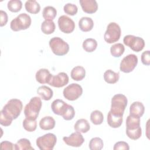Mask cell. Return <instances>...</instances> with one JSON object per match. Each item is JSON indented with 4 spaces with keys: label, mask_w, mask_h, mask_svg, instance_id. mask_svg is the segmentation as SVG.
<instances>
[{
    "label": "cell",
    "mask_w": 150,
    "mask_h": 150,
    "mask_svg": "<svg viewBox=\"0 0 150 150\" xmlns=\"http://www.w3.org/2000/svg\"><path fill=\"white\" fill-rule=\"evenodd\" d=\"M113 149L114 150H120V149L128 150L129 149V147L128 143H127L126 142L119 141L115 144Z\"/></svg>",
    "instance_id": "f35d334b"
},
{
    "label": "cell",
    "mask_w": 150,
    "mask_h": 150,
    "mask_svg": "<svg viewBox=\"0 0 150 150\" xmlns=\"http://www.w3.org/2000/svg\"><path fill=\"white\" fill-rule=\"evenodd\" d=\"M138 61V57L135 54H128L122 59L120 65V69L124 73H130L137 66Z\"/></svg>",
    "instance_id": "30bf717a"
},
{
    "label": "cell",
    "mask_w": 150,
    "mask_h": 150,
    "mask_svg": "<svg viewBox=\"0 0 150 150\" xmlns=\"http://www.w3.org/2000/svg\"><path fill=\"white\" fill-rule=\"evenodd\" d=\"M37 93L44 100H50L53 95V90L46 86H42L37 89Z\"/></svg>",
    "instance_id": "603a6c76"
},
{
    "label": "cell",
    "mask_w": 150,
    "mask_h": 150,
    "mask_svg": "<svg viewBox=\"0 0 150 150\" xmlns=\"http://www.w3.org/2000/svg\"><path fill=\"white\" fill-rule=\"evenodd\" d=\"M93 26L94 22L91 18L82 17L79 21V27L83 32H89L93 29Z\"/></svg>",
    "instance_id": "ac0fdd59"
},
{
    "label": "cell",
    "mask_w": 150,
    "mask_h": 150,
    "mask_svg": "<svg viewBox=\"0 0 150 150\" xmlns=\"http://www.w3.org/2000/svg\"><path fill=\"white\" fill-rule=\"evenodd\" d=\"M127 103V98L124 94H117L114 95L111 98L110 112L113 115L123 116Z\"/></svg>",
    "instance_id": "7a4b0ae2"
},
{
    "label": "cell",
    "mask_w": 150,
    "mask_h": 150,
    "mask_svg": "<svg viewBox=\"0 0 150 150\" xmlns=\"http://www.w3.org/2000/svg\"><path fill=\"white\" fill-rule=\"evenodd\" d=\"M49 44L52 52L56 56L65 55L69 50V44L59 37L52 38Z\"/></svg>",
    "instance_id": "5b68a950"
},
{
    "label": "cell",
    "mask_w": 150,
    "mask_h": 150,
    "mask_svg": "<svg viewBox=\"0 0 150 150\" xmlns=\"http://www.w3.org/2000/svg\"><path fill=\"white\" fill-rule=\"evenodd\" d=\"M121 33V30L119 25L115 22H110L104 35V40L108 43L116 42L120 39Z\"/></svg>",
    "instance_id": "8992f818"
},
{
    "label": "cell",
    "mask_w": 150,
    "mask_h": 150,
    "mask_svg": "<svg viewBox=\"0 0 150 150\" xmlns=\"http://www.w3.org/2000/svg\"><path fill=\"white\" fill-rule=\"evenodd\" d=\"M125 47L120 43H115L111 46L110 53L112 56L114 57H120L124 52Z\"/></svg>",
    "instance_id": "4dcf8cb0"
},
{
    "label": "cell",
    "mask_w": 150,
    "mask_h": 150,
    "mask_svg": "<svg viewBox=\"0 0 150 150\" xmlns=\"http://www.w3.org/2000/svg\"><path fill=\"white\" fill-rule=\"evenodd\" d=\"M22 108L23 104L20 100L12 98L9 100L1 111L0 124L5 127L10 125L13 120L19 116Z\"/></svg>",
    "instance_id": "6da1fadb"
},
{
    "label": "cell",
    "mask_w": 150,
    "mask_h": 150,
    "mask_svg": "<svg viewBox=\"0 0 150 150\" xmlns=\"http://www.w3.org/2000/svg\"><path fill=\"white\" fill-rule=\"evenodd\" d=\"M104 146L103 141L99 137L93 138L89 142V148L91 150H101Z\"/></svg>",
    "instance_id": "d6a6232c"
},
{
    "label": "cell",
    "mask_w": 150,
    "mask_h": 150,
    "mask_svg": "<svg viewBox=\"0 0 150 150\" xmlns=\"http://www.w3.org/2000/svg\"><path fill=\"white\" fill-rule=\"evenodd\" d=\"M104 120L103 114L99 110L93 111L90 115V120L94 125H100Z\"/></svg>",
    "instance_id": "1f68e13d"
},
{
    "label": "cell",
    "mask_w": 150,
    "mask_h": 150,
    "mask_svg": "<svg viewBox=\"0 0 150 150\" xmlns=\"http://www.w3.org/2000/svg\"><path fill=\"white\" fill-rule=\"evenodd\" d=\"M123 116H118L113 115L110 112H108L107 115V123L112 128H117L120 127L123 121Z\"/></svg>",
    "instance_id": "d6986e66"
},
{
    "label": "cell",
    "mask_w": 150,
    "mask_h": 150,
    "mask_svg": "<svg viewBox=\"0 0 150 150\" xmlns=\"http://www.w3.org/2000/svg\"><path fill=\"white\" fill-rule=\"evenodd\" d=\"M71 77L75 81L82 80L86 76L85 69L81 66H77L73 68L70 73Z\"/></svg>",
    "instance_id": "44dd1931"
},
{
    "label": "cell",
    "mask_w": 150,
    "mask_h": 150,
    "mask_svg": "<svg viewBox=\"0 0 150 150\" xmlns=\"http://www.w3.org/2000/svg\"><path fill=\"white\" fill-rule=\"evenodd\" d=\"M58 26L59 29L64 33H70L75 28L74 22L66 15H62L58 19Z\"/></svg>",
    "instance_id": "8fae6325"
},
{
    "label": "cell",
    "mask_w": 150,
    "mask_h": 150,
    "mask_svg": "<svg viewBox=\"0 0 150 150\" xmlns=\"http://www.w3.org/2000/svg\"><path fill=\"white\" fill-rule=\"evenodd\" d=\"M23 127L28 132H33L36 130L37 127L36 120H33L25 118L22 122Z\"/></svg>",
    "instance_id": "836d02e7"
},
{
    "label": "cell",
    "mask_w": 150,
    "mask_h": 150,
    "mask_svg": "<svg viewBox=\"0 0 150 150\" xmlns=\"http://www.w3.org/2000/svg\"><path fill=\"white\" fill-rule=\"evenodd\" d=\"M145 111V107L143 104L139 101H135L132 103L129 107V115L141 117Z\"/></svg>",
    "instance_id": "e0dca14e"
},
{
    "label": "cell",
    "mask_w": 150,
    "mask_h": 150,
    "mask_svg": "<svg viewBox=\"0 0 150 150\" xmlns=\"http://www.w3.org/2000/svg\"><path fill=\"white\" fill-rule=\"evenodd\" d=\"M42 101L39 97H32L24 108V114L26 118L36 120L42 107Z\"/></svg>",
    "instance_id": "3957f363"
},
{
    "label": "cell",
    "mask_w": 150,
    "mask_h": 150,
    "mask_svg": "<svg viewBox=\"0 0 150 150\" xmlns=\"http://www.w3.org/2000/svg\"><path fill=\"white\" fill-rule=\"evenodd\" d=\"M97 47V41L93 38H87L83 43V48L87 52H94Z\"/></svg>",
    "instance_id": "f546056e"
},
{
    "label": "cell",
    "mask_w": 150,
    "mask_h": 150,
    "mask_svg": "<svg viewBox=\"0 0 150 150\" xmlns=\"http://www.w3.org/2000/svg\"><path fill=\"white\" fill-rule=\"evenodd\" d=\"M57 15L56 9L52 6H47L43 8L42 15L46 21H53Z\"/></svg>",
    "instance_id": "4316f807"
},
{
    "label": "cell",
    "mask_w": 150,
    "mask_h": 150,
    "mask_svg": "<svg viewBox=\"0 0 150 150\" xmlns=\"http://www.w3.org/2000/svg\"><path fill=\"white\" fill-rule=\"evenodd\" d=\"M52 74H50L49 70L46 69H40L37 71L35 74L36 80L40 84H46L49 83Z\"/></svg>",
    "instance_id": "2e32d148"
},
{
    "label": "cell",
    "mask_w": 150,
    "mask_h": 150,
    "mask_svg": "<svg viewBox=\"0 0 150 150\" xmlns=\"http://www.w3.org/2000/svg\"><path fill=\"white\" fill-rule=\"evenodd\" d=\"M141 62L146 66H149L150 64V55L149 50H146L144 52L141 54Z\"/></svg>",
    "instance_id": "ab89813d"
},
{
    "label": "cell",
    "mask_w": 150,
    "mask_h": 150,
    "mask_svg": "<svg viewBox=\"0 0 150 150\" xmlns=\"http://www.w3.org/2000/svg\"><path fill=\"white\" fill-rule=\"evenodd\" d=\"M126 129L132 130L140 127V118L129 115L126 120Z\"/></svg>",
    "instance_id": "cb8c5ba5"
},
{
    "label": "cell",
    "mask_w": 150,
    "mask_h": 150,
    "mask_svg": "<svg viewBox=\"0 0 150 150\" xmlns=\"http://www.w3.org/2000/svg\"><path fill=\"white\" fill-rule=\"evenodd\" d=\"M0 16H1L0 26L1 27H2L6 24L8 20V15H7L6 12L2 10L0 11Z\"/></svg>",
    "instance_id": "b9f144b4"
},
{
    "label": "cell",
    "mask_w": 150,
    "mask_h": 150,
    "mask_svg": "<svg viewBox=\"0 0 150 150\" xmlns=\"http://www.w3.org/2000/svg\"><path fill=\"white\" fill-rule=\"evenodd\" d=\"M25 7L27 12L32 14H36L40 10L39 4L35 0H28L25 4Z\"/></svg>",
    "instance_id": "d4e9b609"
},
{
    "label": "cell",
    "mask_w": 150,
    "mask_h": 150,
    "mask_svg": "<svg viewBox=\"0 0 150 150\" xmlns=\"http://www.w3.org/2000/svg\"><path fill=\"white\" fill-rule=\"evenodd\" d=\"M74 115L75 111L73 107L71 106V105L68 104L65 112L62 116L65 120H71L74 118Z\"/></svg>",
    "instance_id": "74e56055"
},
{
    "label": "cell",
    "mask_w": 150,
    "mask_h": 150,
    "mask_svg": "<svg viewBox=\"0 0 150 150\" xmlns=\"http://www.w3.org/2000/svg\"><path fill=\"white\" fill-rule=\"evenodd\" d=\"M56 26L53 21H44L41 24V30L46 35H50L55 30Z\"/></svg>",
    "instance_id": "83f0119b"
},
{
    "label": "cell",
    "mask_w": 150,
    "mask_h": 150,
    "mask_svg": "<svg viewBox=\"0 0 150 150\" xmlns=\"http://www.w3.org/2000/svg\"><path fill=\"white\" fill-rule=\"evenodd\" d=\"M64 142L69 146L73 147H79L84 142V139L80 132H75L69 137L63 138Z\"/></svg>",
    "instance_id": "4fadbf2b"
},
{
    "label": "cell",
    "mask_w": 150,
    "mask_h": 150,
    "mask_svg": "<svg viewBox=\"0 0 150 150\" xmlns=\"http://www.w3.org/2000/svg\"><path fill=\"white\" fill-rule=\"evenodd\" d=\"M69 76L64 72L59 73L57 75H52L48 84L54 87L60 88L66 86L69 83Z\"/></svg>",
    "instance_id": "7c38bea8"
},
{
    "label": "cell",
    "mask_w": 150,
    "mask_h": 150,
    "mask_svg": "<svg viewBox=\"0 0 150 150\" xmlns=\"http://www.w3.org/2000/svg\"><path fill=\"white\" fill-rule=\"evenodd\" d=\"M79 2L83 11L87 13H94L98 9V4L96 0H80Z\"/></svg>",
    "instance_id": "5bb4252c"
},
{
    "label": "cell",
    "mask_w": 150,
    "mask_h": 150,
    "mask_svg": "<svg viewBox=\"0 0 150 150\" xmlns=\"http://www.w3.org/2000/svg\"><path fill=\"white\" fill-rule=\"evenodd\" d=\"M83 93L81 86L77 83H71L64 88L63 94L65 98L70 101H74L79 98Z\"/></svg>",
    "instance_id": "9c48e42d"
},
{
    "label": "cell",
    "mask_w": 150,
    "mask_h": 150,
    "mask_svg": "<svg viewBox=\"0 0 150 150\" xmlns=\"http://www.w3.org/2000/svg\"><path fill=\"white\" fill-rule=\"evenodd\" d=\"M63 10L64 12L69 15H71V16H73L75 15L78 11V8L77 6L73 4H71V3H67L66 5H64V7H63Z\"/></svg>",
    "instance_id": "d590c367"
},
{
    "label": "cell",
    "mask_w": 150,
    "mask_h": 150,
    "mask_svg": "<svg viewBox=\"0 0 150 150\" xmlns=\"http://www.w3.org/2000/svg\"><path fill=\"white\" fill-rule=\"evenodd\" d=\"M0 145H1L0 146L1 149H8V150L15 149V144L7 141L2 142Z\"/></svg>",
    "instance_id": "60d3db41"
},
{
    "label": "cell",
    "mask_w": 150,
    "mask_h": 150,
    "mask_svg": "<svg viewBox=\"0 0 150 150\" xmlns=\"http://www.w3.org/2000/svg\"><path fill=\"white\" fill-rule=\"evenodd\" d=\"M57 142L56 136L47 133L36 139V145L40 150H52Z\"/></svg>",
    "instance_id": "52a82bcc"
},
{
    "label": "cell",
    "mask_w": 150,
    "mask_h": 150,
    "mask_svg": "<svg viewBox=\"0 0 150 150\" xmlns=\"http://www.w3.org/2000/svg\"><path fill=\"white\" fill-rule=\"evenodd\" d=\"M123 42L126 46L136 52L141 51L145 46V41L142 38L131 35L125 36Z\"/></svg>",
    "instance_id": "ba28073f"
},
{
    "label": "cell",
    "mask_w": 150,
    "mask_h": 150,
    "mask_svg": "<svg viewBox=\"0 0 150 150\" xmlns=\"http://www.w3.org/2000/svg\"><path fill=\"white\" fill-rule=\"evenodd\" d=\"M31 18L26 13H22L11 22L10 28L15 32L27 29L31 25Z\"/></svg>",
    "instance_id": "277c9868"
},
{
    "label": "cell",
    "mask_w": 150,
    "mask_h": 150,
    "mask_svg": "<svg viewBox=\"0 0 150 150\" xmlns=\"http://www.w3.org/2000/svg\"><path fill=\"white\" fill-rule=\"evenodd\" d=\"M126 134L128 138L131 139L136 140L139 139L142 135V130L141 127L135 129L127 130L126 129Z\"/></svg>",
    "instance_id": "8d00e7d4"
},
{
    "label": "cell",
    "mask_w": 150,
    "mask_h": 150,
    "mask_svg": "<svg viewBox=\"0 0 150 150\" xmlns=\"http://www.w3.org/2000/svg\"><path fill=\"white\" fill-rule=\"evenodd\" d=\"M120 78L118 73H115L112 70L108 69L104 73V79L108 84H114L117 83Z\"/></svg>",
    "instance_id": "484cf974"
},
{
    "label": "cell",
    "mask_w": 150,
    "mask_h": 150,
    "mask_svg": "<svg viewBox=\"0 0 150 150\" xmlns=\"http://www.w3.org/2000/svg\"><path fill=\"white\" fill-rule=\"evenodd\" d=\"M55 124V120L52 117L46 116L40 120L39 127L42 129L50 130L54 128Z\"/></svg>",
    "instance_id": "ffe728a7"
},
{
    "label": "cell",
    "mask_w": 150,
    "mask_h": 150,
    "mask_svg": "<svg viewBox=\"0 0 150 150\" xmlns=\"http://www.w3.org/2000/svg\"><path fill=\"white\" fill-rule=\"evenodd\" d=\"M7 7L11 12H18L21 9L22 3L20 0H11L8 2Z\"/></svg>",
    "instance_id": "e575fe53"
},
{
    "label": "cell",
    "mask_w": 150,
    "mask_h": 150,
    "mask_svg": "<svg viewBox=\"0 0 150 150\" xmlns=\"http://www.w3.org/2000/svg\"><path fill=\"white\" fill-rule=\"evenodd\" d=\"M67 105L68 104L63 100L56 99L52 102L51 104V108L54 114L62 116L65 112Z\"/></svg>",
    "instance_id": "9a60e30c"
},
{
    "label": "cell",
    "mask_w": 150,
    "mask_h": 150,
    "mask_svg": "<svg viewBox=\"0 0 150 150\" xmlns=\"http://www.w3.org/2000/svg\"><path fill=\"white\" fill-rule=\"evenodd\" d=\"M74 128L76 131L80 133H86L90 129V125L88 121L81 118L78 120L74 124Z\"/></svg>",
    "instance_id": "7402d4cb"
},
{
    "label": "cell",
    "mask_w": 150,
    "mask_h": 150,
    "mask_svg": "<svg viewBox=\"0 0 150 150\" xmlns=\"http://www.w3.org/2000/svg\"><path fill=\"white\" fill-rule=\"evenodd\" d=\"M15 150H33L34 148L32 146L30 142L26 138H21L19 139L15 144Z\"/></svg>",
    "instance_id": "f1b7e54d"
}]
</instances>
